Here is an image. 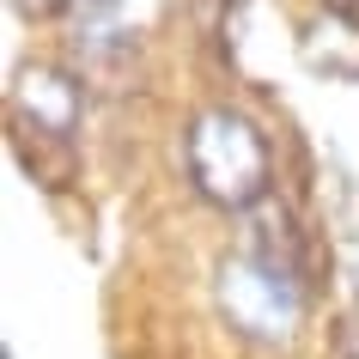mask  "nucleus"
<instances>
[{"mask_svg": "<svg viewBox=\"0 0 359 359\" xmlns=\"http://www.w3.org/2000/svg\"><path fill=\"white\" fill-rule=\"evenodd\" d=\"M183 165H189V183L208 208L226 213H250L256 201H268V177H274V158H268V140L250 116L213 104L189 122L183 134Z\"/></svg>", "mask_w": 359, "mask_h": 359, "instance_id": "nucleus-1", "label": "nucleus"}, {"mask_svg": "<svg viewBox=\"0 0 359 359\" xmlns=\"http://www.w3.org/2000/svg\"><path fill=\"white\" fill-rule=\"evenodd\" d=\"M213 299H219L226 323L244 341H256V347H286V341L299 335V323H304V286L292 274H280V268L256 262L250 250H238V256L219 262Z\"/></svg>", "mask_w": 359, "mask_h": 359, "instance_id": "nucleus-2", "label": "nucleus"}, {"mask_svg": "<svg viewBox=\"0 0 359 359\" xmlns=\"http://www.w3.org/2000/svg\"><path fill=\"white\" fill-rule=\"evenodd\" d=\"M13 122L74 140V128H79V79L67 67H49V61L19 67L13 74Z\"/></svg>", "mask_w": 359, "mask_h": 359, "instance_id": "nucleus-3", "label": "nucleus"}, {"mask_svg": "<svg viewBox=\"0 0 359 359\" xmlns=\"http://www.w3.org/2000/svg\"><path fill=\"white\" fill-rule=\"evenodd\" d=\"M250 256L268 262V268H280V274H292L299 286H311V238L299 231V219L274 195L250 208Z\"/></svg>", "mask_w": 359, "mask_h": 359, "instance_id": "nucleus-4", "label": "nucleus"}, {"mask_svg": "<svg viewBox=\"0 0 359 359\" xmlns=\"http://www.w3.org/2000/svg\"><path fill=\"white\" fill-rule=\"evenodd\" d=\"M299 61L323 79H359V19L347 13H317V19L299 31Z\"/></svg>", "mask_w": 359, "mask_h": 359, "instance_id": "nucleus-5", "label": "nucleus"}, {"mask_svg": "<svg viewBox=\"0 0 359 359\" xmlns=\"http://www.w3.org/2000/svg\"><path fill=\"white\" fill-rule=\"evenodd\" d=\"M13 152H19V165L37 177L43 189H67L74 183V140H61V134H37V128H19L13 122Z\"/></svg>", "mask_w": 359, "mask_h": 359, "instance_id": "nucleus-6", "label": "nucleus"}, {"mask_svg": "<svg viewBox=\"0 0 359 359\" xmlns=\"http://www.w3.org/2000/svg\"><path fill=\"white\" fill-rule=\"evenodd\" d=\"M13 6H19L25 19H49V13H55L61 0H13Z\"/></svg>", "mask_w": 359, "mask_h": 359, "instance_id": "nucleus-7", "label": "nucleus"}, {"mask_svg": "<svg viewBox=\"0 0 359 359\" xmlns=\"http://www.w3.org/2000/svg\"><path fill=\"white\" fill-rule=\"evenodd\" d=\"M341 341H347V359H359V304L347 311V329H341Z\"/></svg>", "mask_w": 359, "mask_h": 359, "instance_id": "nucleus-8", "label": "nucleus"}, {"mask_svg": "<svg viewBox=\"0 0 359 359\" xmlns=\"http://www.w3.org/2000/svg\"><path fill=\"white\" fill-rule=\"evenodd\" d=\"M335 13H347V19H359V0H329Z\"/></svg>", "mask_w": 359, "mask_h": 359, "instance_id": "nucleus-9", "label": "nucleus"}]
</instances>
